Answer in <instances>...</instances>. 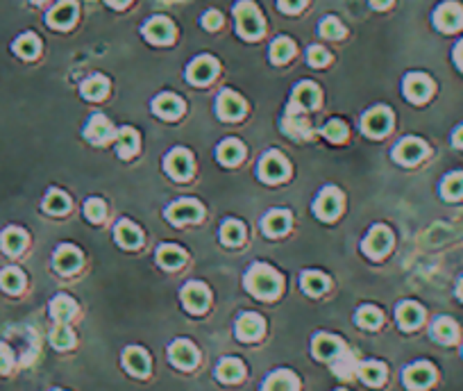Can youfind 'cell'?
<instances>
[{"label":"cell","instance_id":"cell-1","mask_svg":"<svg viewBox=\"0 0 463 391\" xmlns=\"http://www.w3.org/2000/svg\"><path fill=\"white\" fill-rule=\"evenodd\" d=\"M245 285L257 298H275L282 291V278L275 273L273 268L257 264L250 268Z\"/></svg>","mask_w":463,"mask_h":391},{"label":"cell","instance_id":"cell-2","mask_svg":"<svg viewBox=\"0 0 463 391\" xmlns=\"http://www.w3.org/2000/svg\"><path fill=\"white\" fill-rule=\"evenodd\" d=\"M234 14H236V23H239L241 36H245V39H259L264 34V19H261L259 9L253 3L243 0V3L236 5Z\"/></svg>","mask_w":463,"mask_h":391},{"label":"cell","instance_id":"cell-3","mask_svg":"<svg viewBox=\"0 0 463 391\" xmlns=\"http://www.w3.org/2000/svg\"><path fill=\"white\" fill-rule=\"evenodd\" d=\"M391 246H393V235L386 225H375L370 230V235L364 239V253L372 260L384 258L391 250Z\"/></svg>","mask_w":463,"mask_h":391},{"label":"cell","instance_id":"cell-4","mask_svg":"<svg viewBox=\"0 0 463 391\" xmlns=\"http://www.w3.org/2000/svg\"><path fill=\"white\" fill-rule=\"evenodd\" d=\"M259 176L264 182H270V185H278L286 176H289V164H286L284 157L278 151H270L264 155V160L259 164Z\"/></svg>","mask_w":463,"mask_h":391},{"label":"cell","instance_id":"cell-5","mask_svg":"<svg viewBox=\"0 0 463 391\" xmlns=\"http://www.w3.org/2000/svg\"><path fill=\"white\" fill-rule=\"evenodd\" d=\"M341 207H343L341 191L334 189V187L322 189V193L318 196V200L314 203V210H316L318 218H322V221H334V218L339 216Z\"/></svg>","mask_w":463,"mask_h":391},{"label":"cell","instance_id":"cell-6","mask_svg":"<svg viewBox=\"0 0 463 391\" xmlns=\"http://www.w3.org/2000/svg\"><path fill=\"white\" fill-rule=\"evenodd\" d=\"M391 123H393V116L389 109L375 107L364 116V121H361V128H364L368 137H384V134L391 130Z\"/></svg>","mask_w":463,"mask_h":391},{"label":"cell","instance_id":"cell-7","mask_svg":"<svg viewBox=\"0 0 463 391\" xmlns=\"http://www.w3.org/2000/svg\"><path fill=\"white\" fill-rule=\"evenodd\" d=\"M434 23L443 32H457L459 28H463V7L457 3H443L436 9Z\"/></svg>","mask_w":463,"mask_h":391},{"label":"cell","instance_id":"cell-8","mask_svg":"<svg viewBox=\"0 0 463 391\" xmlns=\"http://www.w3.org/2000/svg\"><path fill=\"white\" fill-rule=\"evenodd\" d=\"M166 171L175 180H189L193 173V157L189 151L175 148L166 157Z\"/></svg>","mask_w":463,"mask_h":391},{"label":"cell","instance_id":"cell-9","mask_svg":"<svg viewBox=\"0 0 463 391\" xmlns=\"http://www.w3.org/2000/svg\"><path fill=\"white\" fill-rule=\"evenodd\" d=\"M168 221L175 223V225H182V223H193V221H200L203 218V207L195 200H180V203H173L168 207Z\"/></svg>","mask_w":463,"mask_h":391},{"label":"cell","instance_id":"cell-10","mask_svg":"<svg viewBox=\"0 0 463 391\" xmlns=\"http://www.w3.org/2000/svg\"><path fill=\"white\" fill-rule=\"evenodd\" d=\"M434 91V82L422 73H411L405 80V96L411 103H424Z\"/></svg>","mask_w":463,"mask_h":391},{"label":"cell","instance_id":"cell-11","mask_svg":"<svg viewBox=\"0 0 463 391\" xmlns=\"http://www.w3.org/2000/svg\"><path fill=\"white\" fill-rule=\"evenodd\" d=\"M143 34H146V39H148V41L164 46V44H171V41H173L175 28H173V23H171L168 19H164V16H155V19H150V21L146 23Z\"/></svg>","mask_w":463,"mask_h":391},{"label":"cell","instance_id":"cell-12","mask_svg":"<svg viewBox=\"0 0 463 391\" xmlns=\"http://www.w3.org/2000/svg\"><path fill=\"white\" fill-rule=\"evenodd\" d=\"M182 303H184V308L193 312V314H200V312H205L207 310V305H209V291L205 285H200V283H189L184 289H182Z\"/></svg>","mask_w":463,"mask_h":391},{"label":"cell","instance_id":"cell-13","mask_svg":"<svg viewBox=\"0 0 463 391\" xmlns=\"http://www.w3.org/2000/svg\"><path fill=\"white\" fill-rule=\"evenodd\" d=\"M216 73H218V64H216V59H211V57H198L195 62L189 64V71H186V78H189V82L193 84H207L216 78Z\"/></svg>","mask_w":463,"mask_h":391},{"label":"cell","instance_id":"cell-14","mask_svg":"<svg viewBox=\"0 0 463 391\" xmlns=\"http://www.w3.org/2000/svg\"><path fill=\"white\" fill-rule=\"evenodd\" d=\"M75 19H78V5H75V0H61L48 14V23L57 30H68L75 23Z\"/></svg>","mask_w":463,"mask_h":391},{"label":"cell","instance_id":"cell-15","mask_svg":"<svg viewBox=\"0 0 463 391\" xmlns=\"http://www.w3.org/2000/svg\"><path fill=\"white\" fill-rule=\"evenodd\" d=\"M395 160L405 166H411V164H418L424 155H427V146H424L420 139H405L400 141V146L395 148Z\"/></svg>","mask_w":463,"mask_h":391},{"label":"cell","instance_id":"cell-16","mask_svg":"<svg viewBox=\"0 0 463 391\" xmlns=\"http://www.w3.org/2000/svg\"><path fill=\"white\" fill-rule=\"evenodd\" d=\"M216 109H218V116L225 118V121H236L245 114V103L241 96H236L232 91H223L218 96V103H216Z\"/></svg>","mask_w":463,"mask_h":391},{"label":"cell","instance_id":"cell-17","mask_svg":"<svg viewBox=\"0 0 463 391\" xmlns=\"http://www.w3.org/2000/svg\"><path fill=\"white\" fill-rule=\"evenodd\" d=\"M84 137L89 139L91 143H96V146H103V143L111 141V137H114V130H111V123L103 114H96V116H91L89 126H86Z\"/></svg>","mask_w":463,"mask_h":391},{"label":"cell","instance_id":"cell-18","mask_svg":"<svg viewBox=\"0 0 463 391\" xmlns=\"http://www.w3.org/2000/svg\"><path fill=\"white\" fill-rule=\"evenodd\" d=\"M264 335V319L259 314H243L236 321V337L243 341H255Z\"/></svg>","mask_w":463,"mask_h":391},{"label":"cell","instance_id":"cell-19","mask_svg":"<svg viewBox=\"0 0 463 391\" xmlns=\"http://www.w3.org/2000/svg\"><path fill=\"white\" fill-rule=\"evenodd\" d=\"M432 382H434V369L424 362L409 366V369L405 371V385L409 389H424Z\"/></svg>","mask_w":463,"mask_h":391},{"label":"cell","instance_id":"cell-20","mask_svg":"<svg viewBox=\"0 0 463 391\" xmlns=\"http://www.w3.org/2000/svg\"><path fill=\"white\" fill-rule=\"evenodd\" d=\"M320 103V89L314 82H300L293 91V107L300 109H316Z\"/></svg>","mask_w":463,"mask_h":391},{"label":"cell","instance_id":"cell-21","mask_svg":"<svg viewBox=\"0 0 463 391\" xmlns=\"http://www.w3.org/2000/svg\"><path fill=\"white\" fill-rule=\"evenodd\" d=\"M153 112L161 118H178L182 112H184V103L180 101L178 96H173V93H161L159 98H155V103H153Z\"/></svg>","mask_w":463,"mask_h":391},{"label":"cell","instance_id":"cell-22","mask_svg":"<svg viewBox=\"0 0 463 391\" xmlns=\"http://www.w3.org/2000/svg\"><path fill=\"white\" fill-rule=\"evenodd\" d=\"M171 362L178 364L180 369H193L198 362V350L189 341H175L171 346Z\"/></svg>","mask_w":463,"mask_h":391},{"label":"cell","instance_id":"cell-23","mask_svg":"<svg viewBox=\"0 0 463 391\" xmlns=\"http://www.w3.org/2000/svg\"><path fill=\"white\" fill-rule=\"evenodd\" d=\"M82 264V255L73 246H61L55 255V268L59 273H75Z\"/></svg>","mask_w":463,"mask_h":391},{"label":"cell","instance_id":"cell-24","mask_svg":"<svg viewBox=\"0 0 463 391\" xmlns=\"http://www.w3.org/2000/svg\"><path fill=\"white\" fill-rule=\"evenodd\" d=\"M343 350V344L332 335H318L314 339V355L318 360H332Z\"/></svg>","mask_w":463,"mask_h":391},{"label":"cell","instance_id":"cell-25","mask_svg":"<svg viewBox=\"0 0 463 391\" xmlns=\"http://www.w3.org/2000/svg\"><path fill=\"white\" fill-rule=\"evenodd\" d=\"M289 228H291V216L282 210H275L264 218V232L268 237H282L284 232H289Z\"/></svg>","mask_w":463,"mask_h":391},{"label":"cell","instance_id":"cell-26","mask_svg":"<svg viewBox=\"0 0 463 391\" xmlns=\"http://www.w3.org/2000/svg\"><path fill=\"white\" fill-rule=\"evenodd\" d=\"M422 316H424V312H422L420 305H416V303H402L397 308V321H400V325H402L405 330L418 327L422 323Z\"/></svg>","mask_w":463,"mask_h":391},{"label":"cell","instance_id":"cell-27","mask_svg":"<svg viewBox=\"0 0 463 391\" xmlns=\"http://www.w3.org/2000/svg\"><path fill=\"white\" fill-rule=\"evenodd\" d=\"M123 362L128 366V371L134 375H146L150 371V360L141 348H128L123 355Z\"/></svg>","mask_w":463,"mask_h":391},{"label":"cell","instance_id":"cell-28","mask_svg":"<svg viewBox=\"0 0 463 391\" xmlns=\"http://www.w3.org/2000/svg\"><path fill=\"white\" fill-rule=\"evenodd\" d=\"M116 241H118V246H123V248H136V246H141V232L134 223L121 221L116 225Z\"/></svg>","mask_w":463,"mask_h":391},{"label":"cell","instance_id":"cell-29","mask_svg":"<svg viewBox=\"0 0 463 391\" xmlns=\"http://www.w3.org/2000/svg\"><path fill=\"white\" fill-rule=\"evenodd\" d=\"M157 262L164 266V268H168V271H173V268H180L186 262V255H184L182 248L166 243V246H161L157 250Z\"/></svg>","mask_w":463,"mask_h":391},{"label":"cell","instance_id":"cell-30","mask_svg":"<svg viewBox=\"0 0 463 391\" xmlns=\"http://www.w3.org/2000/svg\"><path fill=\"white\" fill-rule=\"evenodd\" d=\"M218 160L225 166H236L243 160V146L236 139H228L218 146Z\"/></svg>","mask_w":463,"mask_h":391},{"label":"cell","instance_id":"cell-31","mask_svg":"<svg viewBox=\"0 0 463 391\" xmlns=\"http://www.w3.org/2000/svg\"><path fill=\"white\" fill-rule=\"evenodd\" d=\"M264 391H297V380L289 371H278L266 380Z\"/></svg>","mask_w":463,"mask_h":391},{"label":"cell","instance_id":"cell-32","mask_svg":"<svg viewBox=\"0 0 463 391\" xmlns=\"http://www.w3.org/2000/svg\"><path fill=\"white\" fill-rule=\"evenodd\" d=\"M116 139H118V155L123 157V160H128V157H132L136 151H139V134H136V130L123 128Z\"/></svg>","mask_w":463,"mask_h":391},{"label":"cell","instance_id":"cell-33","mask_svg":"<svg viewBox=\"0 0 463 391\" xmlns=\"http://www.w3.org/2000/svg\"><path fill=\"white\" fill-rule=\"evenodd\" d=\"M25 241H28V239H25L23 230L9 228V230L3 232V237H0V246H3V250L9 253V255H19L25 248Z\"/></svg>","mask_w":463,"mask_h":391},{"label":"cell","instance_id":"cell-34","mask_svg":"<svg viewBox=\"0 0 463 391\" xmlns=\"http://www.w3.org/2000/svg\"><path fill=\"white\" fill-rule=\"evenodd\" d=\"M432 335H434V339H439L441 344H452V341L457 339V335H459V327H457V323L452 319L443 316V319H439L434 323Z\"/></svg>","mask_w":463,"mask_h":391},{"label":"cell","instance_id":"cell-35","mask_svg":"<svg viewBox=\"0 0 463 391\" xmlns=\"http://www.w3.org/2000/svg\"><path fill=\"white\" fill-rule=\"evenodd\" d=\"M50 314H53V319L57 323H66L75 314V303L68 296H57L53 303H50Z\"/></svg>","mask_w":463,"mask_h":391},{"label":"cell","instance_id":"cell-36","mask_svg":"<svg viewBox=\"0 0 463 391\" xmlns=\"http://www.w3.org/2000/svg\"><path fill=\"white\" fill-rule=\"evenodd\" d=\"M218 380L223 382H239L243 377V364L239 360H223L218 364Z\"/></svg>","mask_w":463,"mask_h":391},{"label":"cell","instance_id":"cell-37","mask_svg":"<svg viewBox=\"0 0 463 391\" xmlns=\"http://www.w3.org/2000/svg\"><path fill=\"white\" fill-rule=\"evenodd\" d=\"M107 91H109V82L100 76H93L82 84V96L89 98V101H100V98L107 96Z\"/></svg>","mask_w":463,"mask_h":391},{"label":"cell","instance_id":"cell-38","mask_svg":"<svg viewBox=\"0 0 463 391\" xmlns=\"http://www.w3.org/2000/svg\"><path fill=\"white\" fill-rule=\"evenodd\" d=\"M44 207H46V212L59 216V214H64V212L71 210V200H68V196H66V193H61V191L53 189V191H50V193L46 196Z\"/></svg>","mask_w":463,"mask_h":391},{"label":"cell","instance_id":"cell-39","mask_svg":"<svg viewBox=\"0 0 463 391\" xmlns=\"http://www.w3.org/2000/svg\"><path fill=\"white\" fill-rule=\"evenodd\" d=\"M359 375H361V380H364L366 385L377 387V385L384 382L386 369H384V364H380V362H366V364L359 369Z\"/></svg>","mask_w":463,"mask_h":391},{"label":"cell","instance_id":"cell-40","mask_svg":"<svg viewBox=\"0 0 463 391\" xmlns=\"http://www.w3.org/2000/svg\"><path fill=\"white\" fill-rule=\"evenodd\" d=\"M220 239L228 246H239V243L245 239V228L239 221H225L220 228Z\"/></svg>","mask_w":463,"mask_h":391},{"label":"cell","instance_id":"cell-41","mask_svg":"<svg viewBox=\"0 0 463 391\" xmlns=\"http://www.w3.org/2000/svg\"><path fill=\"white\" fill-rule=\"evenodd\" d=\"M14 51H16V55L25 57V59H32V57L39 55L41 44H39V39H36L34 34H23V36H19V39H16Z\"/></svg>","mask_w":463,"mask_h":391},{"label":"cell","instance_id":"cell-42","mask_svg":"<svg viewBox=\"0 0 463 391\" xmlns=\"http://www.w3.org/2000/svg\"><path fill=\"white\" fill-rule=\"evenodd\" d=\"M293 53H295V46H293L291 39H286V36H282V39H278L270 46V59L275 64L289 62V59L293 57Z\"/></svg>","mask_w":463,"mask_h":391},{"label":"cell","instance_id":"cell-43","mask_svg":"<svg viewBox=\"0 0 463 391\" xmlns=\"http://www.w3.org/2000/svg\"><path fill=\"white\" fill-rule=\"evenodd\" d=\"M445 200H461L463 198V173H449L443 182Z\"/></svg>","mask_w":463,"mask_h":391},{"label":"cell","instance_id":"cell-44","mask_svg":"<svg viewBox=\"0 0 463 391\" xmlns=\"http://www.w3.org/2000/svg\"><path fill=\"white\" fill-rule=\"evenodd\" d=\"M25 285V278L19 268H5L3 273H0V287L9 293H19Z\"/></svg>","mask_w":463,"mask_h":391},{"label":"cell","instance_id":"cell-45","mask_svg":"<svg viewBox=\"0 0 463 391\" xmlns=\"http://www.w3.org/2000/svg\"><path fill=\"white\" fill-rule=\"evenodd\" d=\"M327 278H325L322 273H316V271H309L302 275V289L307 293H311V296H320V293L327 289Z\"/></svg>","mask_w":463,"mask_h":391},{"label":"cell","instance_id":"cell-46","mask_svg":"<svg viewBox=\"0 0 463 391\" xmlns=\"http://www.w3.org/2000/svg\"><path fill=\"white\" fill-rule=\"evenodd\" d=\"M357 323L361 327L375 330L382 323V314H380V310H375V308H361L359 314H357Z\"/></svg>","mask_w":463,"mask_h":391},{"label":"cell","instance_id":"cell-47","mask_svg":"<svg viewBox=\"0 0 463 391\" xmlns=\"http://www.w3.org/2000/svg\"><path fill=\"white\" fill-rule=\"evenodd\" d=\"M50 341H53L55 348H68V346H73V332L68 330V325L59 323L53 332H50Z\"/></svg>","mask_w":463,"mask_h":391},{"label":"cell","instance_id":"cell-48","mask_svg":"<svg viewBox=\"0 0 463 391\" xmlns=\"http://www.w3.org/2000/svg\"><path fill=\"white\" fill-rule=\"evenodd\" d=\"M322 134H325V137H327L330 141L341 143V141H345V137H347V128H345L343 121H330V123L325 126Z\"/></svg>","mask_w":463,"mask_h":391},{"label":"cell","instance_id":"cell-49","mask_svg":"<svg viewBox=\"0 0 463 391\" xmlns=\"http://www.w3.org/2000/svg\"><path fill=\"white\" fill-rule=\"evenodd\" d=\"M320 34L327 36V39H341V36L345 34V30H343V26L339 21H336L334 16H330V19H325L320 23Z\"/></svg>","mask_w":463,"mask_h":391},{"label":"cell","instance_id":"cell-50","mask_svg":"<svg viewBox=\"0 0 463 391\" xmlns=\"http://www.w3.org/2000/svg\"><path fill=\"white\" fill-rule=\"evenodd\" d=\"M105 203L103 200H98V198H91L89 203L84 205V214H86V218L89 221H93V223H100L105 218Z\"/></svg>","mask_w":463,"mask_h":391},{"label":"cell","instance_id":"cell-51","mask_svg":"<svg viewBox=\"0 0 463 391\" xmlns=\"http://www.w3.org/2000/svg\"><path fill=\"white\" fill-rule=\"evenodd\" d=\"M307 123H309L307 118H295V114L289 112V116H286V123H284V130L289 134H293V137H300V134H305V130L309 128Z\"/></svg>","mask_w":463,"mask_h":391},{"label":"cell","instance_id":"cell-52","mask_svg":"<svg viewBox=\"0 0 463 391\" xmlns=\"http://www.w3.org/2000/svg\"><path fill=\"white\" fill-rule=\"evenodd\" d=\"M307 59H309L311 66H325V64L330 62V53L325 51V48H320V46H311Z\"/></svg>","mask_w":463,"mask_h":391},{"label":"cell","instance_id":"cell-53","mask_svg":"<svg viewBox=\"0 0 463 391\" xmlns=\"http://www.w3.org/2000/svg\"><path fill=\"white\" fill-rule=\"evenodd\" d=\"M203 26L207 30H218L223 26V16L218 14V11H207L205 19H203Z\"/></svg>","mask_w":463,"mask_h":391},{"label":"cell","instance_id":"cell-54","mask_svg":"<svg viewBox=\"0 0 463 391\" xmlns=\"http://www.w3.org/2000/svg\"><path fill=\"white\" fill-rule=\"evenodd\" d=\"M307 0H280V9L282 11H289V14H295V11H300L305 7Z\"/></svg>","mask_w":463,"mask_h":391},{"label":"cell","instance_id":"cell-55","mask_svg":"<svg viewBox=\"0 0 463 391\" xmlns=\"http://www.w3.org/2000/svg\"><path fill=\"white\" fill-rule=\"evenodd\" d=\"M9 366H11V352L5 344H0V373L9 371Z\"/></svg>","mask_w":463,"mask_h":391},{"label":"cell","instance_id":"cell-56","mask_svg":"<svg viewBox=\"0 0 463 391\" xmlns=\"http://www.w3.org/2000/svg\"><path fill=\"white\" fill-rule=\"evenodd\" d=\"M454 62L459 64V68L463 71V41L454 48Z\"/></svg>","mask_w":463,"mask_h":391},{"label":"cell","instance_id":"cell-57","mask_svg":"<svg viewBox=\"0 0 463 391\" xmlns=\"http://www.w3.org/2000/svg\"><path fill=\"white\" fill-rule=\"evenodd\" d=\"M452 139H454V146H457V148H463V126L454 132V137H452Z\"/></svg>","mask_w":463,"mask_h":391},{"label":"cell","instance_id":"cell-58","mask_svg":"<svg viewBox=\"0 0 463 391\" xmlns=\"http://www.w3.org/2000/svg\"><path fill=\"white\" fill-rule=\"evenodd\" d=\"M370 3H372L375 9H386V7L393 3V0H370Z\"/></svg>","mask_w":463,"mask_h":391},{"label":"cell","instance_id":"cell-59","mask_svg":"<svg viewBox=\"0 0 463 391\" xmlns=\"http://www.w3.org/2000/svg\"><path fill=\"white\" fill-rule=\"evenodd\" d=\"M107 3H109L111 7H118V9H121V7H125V5H128L130 0H107Z\"/></svg>","mask_w":463,"mask_h":391},{"label":"cell","instance_id":"cell-60","mask_svg":"<svg viewBox=\"0 0 463 391\" xmlns=\"http://www.w3.org/2000/svg\"><path fill=\"white\" fill-rule=\"evenodd\" d=\"M459 296L463 298V280H461V283H459Z\"/></svg>","mask_w":463,"mask_h":391},{"label":"cell","instance_id":"cell-61","mask_svg":"<svg viewBox=\"0 0 463 391\" xmlns=\"http://www.w3.org/2000/svg\"><path fill=\"white\" fill-rule=\"evenodd\" d=\"M36 3H41V0H36Z\"/></svg>","mask_w":463,"mask_h":391},{"label":"cell","instance_id":"cell-62","mask_svg":"<svg viewBox=\"0 0 463 391\" xmlns=\"http://www.w3.org/2000/svg\"><path fill=\"white\" fill-rule=\"evenodd\" d=\"M339 391H345V389H339Z\"/></svg>","mask_w":463,"mask_h":391}]
</instances>
